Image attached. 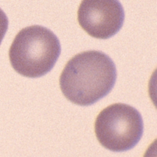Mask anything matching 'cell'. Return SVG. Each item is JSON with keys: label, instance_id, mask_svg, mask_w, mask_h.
Instances as JSON below:
<instances>
[{"label": "cell", "instance_id": "obj_3", "mask_svg": "<svg viewBox=\"0 0 157 157\" xmlns=\"http://www.w3.org/2000/svg\"><path fill=\"white\" fill-rule=\"evenodd\" d=\"M99 143L115 152L128 151L137 145L144 133L140 112L130 105L115 103L103 109L94 123Z\"/></svg>", "mask_w": 157, "mask_h": 157}, {"label": "cell", "instance_id": "obj_2", "mask_svg": "<svg viewBox=\"0 0 157 157\" xmlns=\"http://www.w3.org/2000/svg\"><path fill=\"white\" fill-rule=\"evenodd\" d=\"M61 52L58 37L41 26L22 29L14 38L9 56L12 68L22 76L39 78L48 73Z\"/></svg>", "mask_w": 157, "mask_h": 157}, {"label": "cell", "instance_id": "obj_4", "mask_svg": "<svg viewBox=\"0 0 157 157\" xmlns=\"http://www.w3.org/2000/svg\"><path fill=\"white\" fill-rule=\"evenodd\" d=\"M78 19L81 27L90 36L107 39L123 27L125 13L119 0H82Z\"/></svg>", "mask_w": 157, "mask_h": 157}, {"label": "cell", "instance_id": "obj_1", "mask_svg": "<svg viewBox=\"0 0 157 157\" xmlns=\"http://www.w3.org/2000/svg\"><path fill=\"white\" fill-rule=\"evenodd\" d=\"M117 77L116 66L107 54L86 51L67 62L60 76V87L69 101L88 106L110 93Z\"/></svg>", "mask_w": 157, "mask_h": 157}, {"label": "cell", "instance_id": "obj_5", "mask_svg": "<svg viewBox=\"0 0 157 157\" xmlns=\"http://www.w3.org/2000/svg\"><path fill=\"white\" fill-rule=\"evenodd\" d=\"M9 27V19L2 9H0V45Z\"/></svg>", "mask_w": 157, "mask_h": 157}]
</instances>
